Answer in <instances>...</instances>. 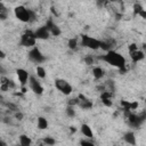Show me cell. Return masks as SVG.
<instances>
[{"mask_svg":"<svg viewBox=\"0 0 146 146\" xmlns=\"http://www.w3.org/2000/svg\"><path fill=\"white\" fill-rule=\"evenodd\" d=\"M99 59H102L105 63L119 68L122 72V74L128 70L127 68V64H125V58L123 57V55L117 52V51H115V50H113V49L106 51L105 55L99 56Z\"/></svg>","mask_w":146,"mask_h":146,"instance_id":"obj_1","label":"cell"},{"mask_svg":"<svg viewBox=\"0 0 146 146\" xmlns=\"http://www.w3.org/2000/svg\"><path fill=\"white\" fill-rule=\"evenodd\" d=\"M14 14L16 18L22 23H31V22H34L36 18L35 13L31 9H27L24 6H16L14 9Z\"/></svg>","mask_w":146,"mask_h":146,"instance_id":"obj_2","label":"cell"},{"mask_svg":"<svg viewBox=\"0 0 146 146\" xmlns=\"http://www.w3.org/2000/svg\"><path fill=\"white\" fill-rule=\"evenodd\" d=\"M81 44L84 48H89L91 50H97V49H100L102 41L98 40V39H96V38L90 36V35L82 34L81 35Z\"/></svg>","mask_w":146,"mask_h":146,"instance_id":"obj_3","label":"cell"},{"mask_svg":"<svg viewBox=\"0 0 146 146\" xmlns=\"http://www.w3.org/2000/svg\"><path fill=\"white\" fill-rule=\"evenodd\" d=\"M35 42H36V38L34 35V32L33 31H25L22 35H21V40H19V44L22 47H25V48H32L35 46Z\"/></svg>","mask_w":146,"mask_h":146,"instance_id":"obj_4","label":"cell"},{"mask_svg":"<svg viewBox=\"0 0 146 146\" xmlns=\"http://www.w3.org/2000/svg\"><path fill=\"white\" fill-rule=\"evenodd\" d=\"M55 87L58 91H60L63 95L68 96L73 92V87L71 86V83L64 79H56L55 80Z\"/></svg>","mask_w":146,"mask_h":146,"instance_id":"obj_5","label":"cell"},{"mask_svg":"<svg viewBox=\"0 0 146 146\" xmlns=\"http://www.w3.org/2000/svg\"><path fill=\"white\" fill-rule=\"evenodd\" d=\"M29 59H30L31 62H33L34 64L40 65V64H42V63L46 60V57H44V55L40 51V49L34 46V47H32L31 50L29 51Z\"/></svg>","mask_w":146,"mask_h":146,"instance_id":"obj_6","label":"cell"},{"mask_svg":"<svg viewBox=\"0 0 146 146\" xmlns=\"http://www.w3.org/2000/svg\"><path fill=\"white\" fill-rule=\"evenodd\" d=\"M29 86H30L31 90H32L35 95L41 96V95L43 94V87H42V84L40 83V81H39L35 76H33V75H31V76H30Z\"/></svg>","mask_w":146,"mask_h":146,"instance_id":"obj_7","label":"cell"},{"mask_svg":"<svg viewBox=\"0 0 146 146\" xmlns=\"http://www.w3.org/2000/svg\"><path fill=\"white\" fill-rule=\"evenodd\" d=\"M16 75H17L18 81H19V83H21L22 87H24V86H26L29 83L31 75L29 74V72L26 70H24V68H17L16 70Z\"/></svg>","mask_w":146,"mask_h":146,"instance_id":"obj_8","label":"cell"},{"mask_svg":"<svg viewBox=\"0 0 146 146\" xmlns=\"http://www.w3.org/2000/svg\"><path fill=\"white\" fill-rule=\"evenodd\" d=\"M34 35H35L36 40H47L51 34H50L49 29L46 25H43V26H41L34 31Z\"/></svg>","mask_w":146,"mask_h":146,"instance_id":"obj_9","label":"cell"},{"mask_svg":"<svg viewBox=\"0 0 146 146\" xmlns=\"http://www.w3.org/2000/svg\"><path fill=\"white\" fill-rule=\"evenodd\" d=\"M78 97H79V105H78L79 107H81L82 110H90V108H92L94 104H92V102L88 97H86L82 94H80Z\"/></svg>","mask_w":146,"mask_h":146,"instance_id":"obj_10","label":"cell"},{"mask_svg":"<svg viewBox=\"0 0 146 146\" xmlns=\"http://www.w3.org/2000/svg\"><path fill=\"white\" fill-rule=\"evenodd\" d=\"M46 26L49 29V31H50V34L51 35H54V36H58V35H60V33H62V31H60V27L57 25V24H55L52 21H48L47 23H46Z\"/></svg>","mask_w":146,"mask_h":146,"instance_id":"obj_11","label":"cell"},{"mask_svg":"<svg viewBox=\"0 0 146 146\" xmlns=\"http://www.w3.org/2000/svg\"><path fill=\"white\" fill-rule=\"evenodd\" d=\"M129 55H130V58L133 63H138V62H140L145 58V52L140 49H136L133 51H130Z\"/></svg>","mask_w":146,"mask_h":146,"instance_id":"obj_12","label":"cell"},{"mask_svg":"<svg viewBox=\"0 0 146 146\" xmlns=\"http://www.w3.org/2000/svg\"><path fill=\"white\" fill-rule=\"evenodd\" d=\"M100 100L102 103L106 106V107H111L113 105V102H112V96H111V92L110 91H103L100 94Z\"/></svg>","mask_w":146,"mask_h":146,"instance_id":"obj_13","label":"cell"},{"mask_svg":"<svg viewBox=\"0 0 146 146\" xmlns=\"http://www.w3.org/2000/svg\"><path fill=\"white\" fill-rule=\"evenodd\" d=\"M80 130H81V132H82V135L84 137H87L89 139H91L94 137V131H92V129H91V127L89 124L82 123V125L80 127Z\"/></svg>","mask_w":146,"mask_h":146,"instance_id":"obj_14","label":"cell"},{"mask_svg":"<svg viewBox=\"0 0 146 146\" xmlns=\"http://www.w3.org/2000/svg\"><path fill=\"white\" fill-rule=\"evenodd\" d=\"M91 73H92V76H94L96 80H100V79H103L104 75H105V71H104V68L100 67V66H95V67L92 68Z\"/></svg>","mask_w":146,"mask_h":146,"instance_id":"obj_15","label":"cell"},{"mask_svg":"<svg viewBox=\"0 0 146 146\" xmlns=\"http://www.w3.org/2000/svg\"><path fill=\"white\" fill-rule=\"evenodd\" d=\"M123 140L127 143V144H130V145H136V137H135V133L132 131H128L123 135Z\"/></svg>","mask_w":146,"mask_h":146,"instance_id":"obj_16","label":"cell"},{"mask_svg":"<svg viewBox=\"0 0 146 146\" xmlns=\"http://www.w3.org/2000/svg\"><path fill=\"white\" fill-rule=\"evenodd\" d=\"M143 120H144V119H141V117L138 116V115H130V116H129V123H130V125H132V127H135V128L139 127L140 123L143 122Z\"/></svg>","mask_w":146,"mask_h":146,"instance_id":"obj_17","label":"cell"},{"mask_svg":"<svg viewBox=\"0 0 146 146\" xmlns=\"http://www.w3.org/2000/svg\"><path fill=\"white\" fill-rule=\"evenodd\" d=\"M36 127L39 130H46L48 129V121L43 116H39L36 120Z\"/></svg>","mask_w":146,"mask_h":146,"instance_id":"obj_18","label":"cell"},{"mask_svg":"<svg viewBox=\"0 0 146 146\" xmlns=\"http://www.w3.org/2000/svg\"><path fill=\"white\" fill-rule=\"evenodd\" d=\"M114 47V41L113 40H106V41H102L100 44V49L104 50L105 52L108 50H112V48Z\"/></svg>","mask_w":146,"mask_h":146,"instance_id":"obj_19","label":"cell"},{"mask_svg":"<svg viewBox=\"0 0 146 146\" xmlns=\"http://www.w3.org/2000/svg\"><path fill=\"white\" fill-rule=\"evenodd\" d=\"M35 73H36V76L39 79H44L47 76V72H46V68L41 65H38L36 68H35Z\"/></svg>","mask_w":146,"mask_h":146,"instance_id":"obj_20","label":"cell"},{"mask_svg":"<svg viewBox=\"0 0 146 146\" xmlns=\"http://www.w3.org/2000/svg\"><path fill=\"white\" fill-rule=\"evenodd\" d=\"M19 144L22 146H30L32 144V139L26 135H21L19 136Z\"/></svg>","mask_w":146,"mask_h":146,"instance_id":"obj_21","label":"cell"},{"mask_svg":"<svg viewBox=\"0 0 146 146\" xmlns=\"http://www.w3.org/2000/svg\"><path fill=\"white\" fill-rule=\"evenodd\" d=\"M7 15H8V10H7V8L5 7V5L1 2V3H0V19H1V21L7 19Z\"/></svg>","mask_w":146,"mask_h":146,"instance_id":"obj_22","label":"cell"},{"mask_svg":"<svg viewBox=\"0 0 146 146\" xmlns=\"http://www.w3.org/2000/svg\"><path fill=\"white\" fill-rule=\"evenodd\" d=\"M67 46L71 50H76L78 49V39L76 38H72L67 41Z\"/></svg>","mask_w":146,"mask_h":146,"instance_id":"obj_23","label":"cell"},{"mask_svg":"<svg viewBox=\"0 0 146 146\" xmlns=\"http://www.w3.org/2000/svg\"><path fill=\"white\" fill-rule=\"evenodd\" d=\"M65 113L67 116L70 117H74L75 116V110H74V106H71V105H67L66 110H65Z\"/></svg>","mask_w":146,"mask_h":146,"instance_id":"obj_24","label":"cell"},{"mask_svg":"<svg viewBox=\"0 0 146 146\" xmlns=\"http://www.w3.org/2000/svg\"><path fill=\"white\" fill-rule=\"evenodd\" d=\"M143 10H144V7H143L140 3H135V5H133V13H135L136 15H139Z\"/></svg>","mask_w":146,"mask_h":146,"instance_id":"obj_25","label":"cell"},{"mask_svg":"<svg viewBox=\"0 0 146 146\" xmlns=\"http://www.w3.org/2000/svg\"><path fill=\"white\" fill-rule=\"evenodd\" d=\"M43 143L46 144V145H49V146H51V145H55L56 144V140L52 138V137H44L43 138Z\"/></svg>","mask_w":146,"mask_h":146,"instance_id":"obj_26","label":"cell"},{"mask_svg":"<svg viewBox=\"0 0 146 146\" xmlns=\"http://www.w3.org/2000/svg\"><path fill=\"white\" fill-rule=\"evenodd\" d=\"M67 105H71V106H78V105H79V97L70 98L68 102H67Z\"/></svg>","mask_w":146,"mask_h":146,"instance_id":"obj_27","label":"cell"},{"mask_svg":"<svg viewBox=\"0 0 146 146\" xmlns=\"http://www.w3.org/2000/svg\"><path fill=\"white\" fill-rule=\"evenodd\" d=\"M84 62H86L87 65H92L94 64V57L90 56V55H88V56L84 57Z\"/></svg>","mask_w":146,"mask_h":146,"instance_id":"obj_28","label":"cell"},{"mask_svg":"<svg viewBox=\"0 0 146 146\" xmlns=\"http://www.w3.org/2000/svg\"><path fill=\"white\" fill-rule=\"evenodd\" d=\"M107 3H108L107 0H97V6L100 7V8H102V7H105Z\"/></svg>","mask_w":146,"mask_h":146,"instance_id":"obj_29","label":"cell"},{"mask_svg":"<svg viewBox=\"0 0 146 146\" xmlns=\"http://www.w3.org/2000/svg\"><path fill=\"white\" fill-rule=\"evenodd\" d=\"M80 144H81L82 146H83V145H88V146H92V145H94V143H92L91 140H81Z\"/></svg>","mask_w":146,"mask_h":146,"instance_id":"obj_30","label":"cell"},{"mask_svg":"<svg viewBox=\"0 0 146 146\" xmlns=\"http://www.w3.org/2000/svg\"><path fill=\"white\" fill-rule=\"evenodd\" d=\"M136 49H138V47H137V44H135V43H132V44H130V46L128 47L129 52H130V51H133V50H136Z\"/></svg>","mask_w":146,"mask_h":146,"instance_id":"obj_31","label":"cell"},{"mask_svg":"<svg viewBox=\"0 0 146 146\" xmlns=\"http://www.w3.org/2000/svg\"><path fill=\"white\" fill-rule=\"evenodd\" d=\"M138 107V103L137 102H131V110H136Z\"/></svg>","mask_w":146,"mask_h":146,"instance_id":"obj_32","label":"cell"},{"mask_svg":"<svg viewBox=\"0 0 146 146\" xmlns=\"http://www.w3.org/2000/svg\"><path fill=\"white\" fill-rule=\"evenodd\" d=\"M15 116H16V119H17V120H23V114H22L21 112L16 113V115H15Z\"/></svg>","mask_w":146,"mask_h":146,"instance_id":"obj_33","label":"cell"},{"mask_svg":"<svg viewBox=\"0 0 146 146\" xmlns=\"http://www.w3.org/2000/svg\"><path fill=\"white\" fill-rule=\"evenodd\" d=\"M139 16H140V17H143V18H146V9H144V10L139 14Z\"/></svg>","mask_w":146,"mask_h":146,"instance_id":"obj_34","label":"cell"},{"mask_svg":"<svg viewBox=\"0 0 146 146\" xmlns=\"http://www.w3.org/2000/svg\"><path fill=\"white\" fill-rule=\"evenodd\" d=\"M5 56H6V55H5L3 50H0V57H1V58H5Z\"/></svg>","mask_w":146,"mask_h":146,"instance_id":"obj_35","label":"cell"},{"mask_svg":"<svg viewBox=\"0 0 146 146\" xmlns=\"http://www.w3.org/2000/svg\"><path fill=\"white\" fill-rule=\"evenodd\" d=\"M70 130H71V132H75V131H76L75 127H70Z\"/></svg>","mask_w":146,"mask_h":146,"instance_id":"obj_36","label":"cell"},{"mask_svg":"<svg viewBox=\"0 0 146 146\" xmlns=\"http://www.w3.org/2000/svg\"><path fill=\"white\" fill-rule=\"evenodd\" d=\"M107 1H108V2H116L117 0H107Z\"/></svg>","mask_w":146,"mask_h":146,"instance_id":"obj_37","label":"cell"}]
</instances>
